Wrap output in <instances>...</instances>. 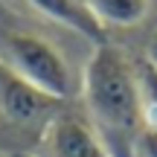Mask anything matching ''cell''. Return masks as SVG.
<instances>
[{"mask_svg":"<svg viewBox=\"0 0 157 157\" xmlns=\"http://www.w3.org/2000/svg\"><path fill=\"white\" fill-rule=\"evenodd\" d=\"M143 58L157 70V26L151 29V35H148V47H146V56H143Z\"/></svg>","mask_w":157,"mask_h":157,"instance_id":"9","label":"cell"},{"mask_svg":"<svg viewBox=\"0 0 157 157\" xmlns=\"http://www.w3.org/2000/svg\"><path fill=\"white\" fill-rule=\"evenodd\" d=\"M0 64L61 102L78 90V82L61 50L44 35L21 29L9 21H0Z\"/></svg>","mask_w":157,"mask_h":157,"instance_id":"2","label":"cell"},{"mask_svg":"<svg viewBox=\"0 0 157 157\" xmlns=\"http://www.w3.org/2000/svg\"><path fill=\"white\" fill-rule=\"evenodd\" d=\"M12 157H35V154H12Z\"/></svg>","mask_w":157,"mask_h":157,"instance_id":"11","label":"cell"},{"mask_svg":"<svg viewBox=\"0 0 157 157\" xmlns=\"http://www.w3.org/2000/svg\"><path fill=\"white\" fill-rule=\"evenodd\" d=\"M137 73V87H140V108H143V125L157 128V70L146 58L134 61Z\"/></svg>","mask_w":157,"mask_h":157,"instance_id":"7","label":"cell"},{"mask_svg":"<svg viewBox=\"0 0 157 157\" xmlns=\"http://www.w3.org/2000/svg\"><path fill=\"white\" fill-rule=\"evenodd\" d=\"M61 108V99L32 87L0 64V148L9 157L32 154L44 128Z\"/></svg>","mask_w":157,"mask_h":157,"instance_id":"3","label":"cell"},{"mask_svg":"<svg viewBox=\"0 0 157 157\" xmlns=\"http://www.w3.org/2000/svg\"><path fill=\"white\" fill-rule=\"evenodd\" d=\"M0 21H6V0H0Z\"/></svg>","mask_w":157,"mask_h":157,"instance_id":"10","label":"cell"},{"mask_svg":"<svg viewBox=\"0 0 157 157\" xmlns=\"http://www.w3.org/2000/svg\"><path fill=\"white\" fill-rule=\"evenodd\" d=\"M35 157H111L102 134L84 113L61 108L44 128Z\"/></svg>","mask_w":157,"mask_h":157,"instance_id":"4","label":"cell"},{"mask_svg":"<svg viewBox=\"0 0 157 157\" xmlns=\"http://www.w3.org/2000/svg\"><path fill=\"white\" fill-rule=\"evenodd\" d=\"M26 3L35 12H41L44 17L67 26L70 32L90 38L93 44H102L105 41V29L99 26V21L87 12V6L82 0H26Z\"/></svg>","mask_w":157,"mask_h":157,"instance_id":"5","label":"cell"},{"mask_svg":"<svg viewBox=\"0 0 157 157\" xmlns=\"http://www.w3.org/2000/svg\"><path fill=\"white\" fill-rule=\"evenodd\" d=\"M134 157H157V128H143L134 143Z\"/></svg>","mask_w":157,"mask_h":157,"instance_id":"8","label":"cell"},{"mask_svg":"<svg viewBox=\"0 0 157 157\" xmlns=\"http://www.w3.org/2000/svg\"><path fill=\"white\" fill-rule=\"evenodd\" d=\"M99 26H137L148 15V0H82Z\"/></svg>","mask_w":157,"mask_h":157,"instance_id":"6","label":"cell"},{"mask_svg":"<svg viewBox=\"0 0 157 157\" xmlns=\"http://www.w3.org/2000/svg\"><path fill=\"white\" fill-rule=\"evenodd\" d=\"M78 90L87 119L102 134L111 157H134V143L146 128L134 61L119 47L102 41L84 64Z\"/></svg>","mask_w":157,"mask_h":157,"instance_id":"1","label":"cell"}]
</instances>
